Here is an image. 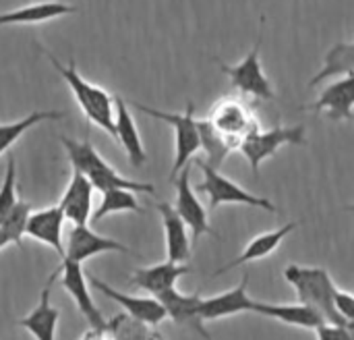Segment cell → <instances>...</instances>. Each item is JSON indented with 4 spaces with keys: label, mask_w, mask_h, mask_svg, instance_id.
<instances>
[{
    "label": "cell",
    "mask_w": 354,
    "mask_h": 340,
    "mask_svg": "<svg viewBox=\"0 0 354 340\" xmlns=\"http://www.w3.org/2000/svg\"><path fill=\"white\" fill-rule=\"evenodd\" d=\"M60 143L64 145L73 168L83 172L91 181L93 189H97L102 193L108 191V189H131L135 193H149V195L156 193V187L151 183H137V181H131V179H124L122 175H118L95 152V147L91 145L89 139L77 141V139H71V137H60Z\"/></svg>",
    "instance_id": "6da1fadb"
},
{
    "label": "cell",
    "mask_w": 354,
    "mask_h": 340,
    "mask_svg": "<svg viewBox=\"0 0 354 340\" xmlns=\"http://www.w3.org/2000/svg\"><path fill=\"white\" fill-rule=\"evenodd\" d=\"M48 60L54 64V69L62 75V79L66 81V85L71 87L75 100L79 102V108L83 110V114L87 116L89 123L97 125L100 129H104L110 137L116 139V125H114V108H112V98L108 91H104L102 87L85 81L81 77V73L77 71L75 62L71 60L68 64L60 62L52 52L46 50Z\"/></svg>",
    "instance_id": "7a4b0ae2"
},
{
    "label": "cell",
    "mask_w": 354,
    "mask_h": 340,
    "mask_svg": "<svg viewBox=\"0 0 354 340\" xmlns=\"http://www.w3.org/2000/svg\"><path fill=\"white\" fill-rule=\"evenodd\" d=\"M284 278L295 287L297 297L301 303L317 310L326 322L332 324H346L342 316L338 314L334 305V295H336V285L330 278L328 270L324 268H303L297 264H290L284 270Z\"/></svg>",
    "instance_id": "3957f363"
},
{
    "label": "cell",
    "mask_w": 354,
    "mask_h": 340,
    "mask_svg": "<svg viewBox=\"0 0 354 340\" xmlns=\"http://www.w3.org/2000/svg\"><path fill=\"white\" fill-rule=\"evenodd\" d=\"M133 106L137 110L153 116V118L168 123L174 129V164H172V172H170V181H174L176 175L187 164H191L193 158L197 156V152L201 150V135H199V125L195 118V104L189 102L183 114L149 108V106H143L139 102H133Z\"/></svg>",
    "instance_id": "277c9868"
},
{
    "label": "cell",
    "mask_w": 354,
    "mask_h": 340,
    "mask_svg": "<svg viewBox=\"0 0 354 340\" xmlns=\"http://www.w3.org/2000/svg\"><path fill=\"white\" fill-rule=\"evenodd\" d=\"M193 164L199 166L201 172H203V181L197 185V191L207 195L209 210H216V208H220L224 204H241V206L261 208V210L272 212V214L278 212V208L272 204V199L249 193L247 189H243L241 185H236L228 177L220 175L218 168H214L209 162H205L201 158H193Z\"/></svg>",
    "instance_id": "5b68a950"
},
{
    "label": "cell",
    "mask_w": 354,
    "mask_h": 340,
    "mask_svg": "<svg viewBox=\"0 0 354 340\" xmlns=\"http://www.w3.org/2000/svg\"><path fill=\"white\" fill-rule=\"evenodd\" d=\"M307 129L305 125H292V127H274L270 131H261L255 129L253 133H249L239 150L243 152V156L247 158L251 172L255 177H259V166L272 158L282 145H307V137H305Z\"/></svg>",
    "instance_id": "8992f818"
},
{
    "label": "cell",
    "mask_w": 354,
    "mask_h": 340,
    "mask_svg": "<svg viewBox=\"0 0 354 340\" xmlns=\"http://www.w3.org/2000/svg\"><path fill=\"white\" fill-rule=\"evenodd\" d=\"M212 127L232 145V150H239L241 141L259 129V123L245 100L241 98H224L214 104L209 114L205 116Z\"/></svg>",
    "instance_id": "52a82bcc"
},
{
    "label": "cell",
    "mask_w": 354,
    "mask_h": 340,
    "mask_svg": "<svg viewBox=\"0 0 354 340\" xmlns=\"http://www.w3.org/2000/svg\"><path fill=\"white\" fill-rule=\"evenodd\" d=\"M259 50H261V37L257 39V44L251 48V52L239 64L220 62V69L224 75L230 77V83L236 91H241L243 96H251L255 100H261V102H270L276 98V91H274L272 81L263 73Z\"/></svg>",
    "instance_id": "ba28073f"
},
{
    "label": "cell",
    "mask_w": 354,
    "mask_h": 340,
    "mask_svg": "<svg viewBox=\"0 0 354 340\" xmlns=\"http://www.w3.org/2000/svg\"><path fill=\"white\" fill-rule=\"evenodd\" d=\"M172 183H174V187H176V204H174V208H176V212L180 214V218L187 222V226L191 229L193 241H197V239L203 237V235L218 237L216 231L209 226L205 208L201 206L199 197L195 195V189L191 187V164H187V166L176 175V179H174Z\"/></svg>",
    "instance_id": "9c48e42d"
},
{
    "label": "cell",
    "mask_w": 354,
    "mask_h": 340,
    "mask_svg": "<svg viewBox=\"0 0 354 340\" xmlns=\"http://www.w3.org/2000/svg\"><path fill=\"white\" fill-rule=\"evenodd\" d=\"M58 270H60V285H62V289L73 297L77 310L87 320V324L91 328H95V330H104L106 328V320H104V316L100 314L97 305L93 303V299L89 295V287H87L85 274L81 270V264L64 258L62 266Z\"/></svg>",
    "instance_id": "30bf717a"
},
{
    "label": "cell",
    "mask_w": 354,
    "mask_h": 340,
    "mask_svg": "<svg viewBox=\"0 0 354 340\" xmlns=\"http://www.w3.org/2000/svg\"><path fill=\"white\" fill-rule=\"evenodd\" d=\"M108 251L133 253L127 245L93 233L87 224H73V229L68 233V239H66V247H64V258L66 260H73L77 264H83L89 258L100 256V253H108Z\"/></svg>",
    "instance_id": "8fae6325"
},
{
    "label": "cell",
    "mask_w": 354,
    "mask_h": 340,
    "mask_svg": "<svg viewBox=\"0 0 354 340\" xmlns=\"http://www.w3.org/2000/svg\"><path fill=\"white\" fill-rule=\"evenodd\" d=\"M89 285L100 291L102 295H106L108 299H112L114 303H118L129 316H133L135 320L143 322V324H151L158 326L160 322H164L168 318L166 307L160 303L158 297H133V295H124L116 289H112L110 285H106L104 280H100L97 276L89 278Z\"/></svg>",
    "instance_id": "7c38bea8"
},
{
    "label": "cell",
    "mask_w": 354,
    "mask_h": 340,
    "mask_svg": "<svg viewBox=\"0 0 354 340\" xmlns=\"http://www.w3.org/2000/svg\"><path fill=\"white\" fill-rule=\"evenodd\" d=\"M307 110L324 112L330 120H351L354 114V71L344 73L332 85H328L315 104Z\"/></svg>",
    "instance_id": "4fadbf2b"
},
{
    "label": "cell",
    "mask_w": 354,
    "mask_h": 340,
    "mask_svg": "<svg viewBox=\"0 0 354 340\" xmlns=\"http://www.w3.org/2000/svg\"><path fill=\"white\" fill-rule=\"evenodd\" d=\"M64 212L60 206L44 208L39 212H31L25 235L33 241H39L48 247H52L60 258H64V245H62V226H64Z\"/></svg>",
    "instance_id": "5bb4252c"
},
{
    "label": "cell",
    "mask_w": 354,
    "mask_h": 340,
    "mask_svg": "<svg viewBox=\"0 0 354 340\" xmlns=\"http://www.w3.org/2000/svg\"><path fill=\"white\" fill-rule=\"evenodd\" d=\"M91 195L93 185L91 181L73 168V177L68 181V187L60 199V210L64 212V218L73 224H87L91 220Z\"/></svg>",
    "instance_id": "9a60e30c"
},
{
    "label": "cell",
    "mask_w": 354,
    "mask_h": 340,
    "mask_svg": "<svg viewBox=\"0 0 354 340\" xmlns=\"http://www.w3.org/2000/svg\"><path fill=\"white\" fill-rule=\"evenodd\" d=\"M247 285H249V274L243 276V283L222 295L209 297V299H201V307H199V316L201 320H218L224 316H232V314H243V312H255L257 301H253L247 295Z\"/></svg>",
    "instance_id": "2e32d148"
},
{
    "label": "cell",
    "mask_w": 354,
    "mask_h": 340,
    "mask_svg": "<svg viewBox=\"0 0 354 340\" xmlns=\"http://www.w3.org/2000/svg\"><path fill=\"white\" fill-rule=\"evenodd\" d=\"M156 210L162 216L164 233H166V253L170 262L185 264L191 258V243L187 235V222L180 218L176 208L172 204L160 202Z\"/></svg>",
    "instance_id": "e0dca14e"
},
{
    "label": "cell",
    "mask_w": 354,
    "mask_h": 340,
    "mask_svg": "<svg viewBox=\"0 0 354 340\" xmlns=\"http://www.w3.org/2000/svg\"><path fill=\"white\" fill-rule=\"evenodd\" d=\"M185 274H191V268L185 264H176V262H164L158 266H149V268H139L133 272L131 283L143 291H147L149 295L158 297L170 289L176 287V280Z\"/></svg>",
    "instance_id": "ac0fdd59"
},
{
    "label": "cell",
    "mask_w": 354,
    "mask_h": 340,
    "mask_svg": "<svg viewBox=\"0 0 354 340\" xmlns=\"http://www.w3.org/2000/svg\"><path fill=\"white\" fill-rule=\"evenodd\" d=\"M158 299H160V303L166 307L168 318H172V320H174L176 324H180V326H189V328L197 330L205 340H212L209 339V334L205 332L203 320H201V316H199V307H201V295H199V293L187 297V295L178 293L176 287H174V289H170V291L158 295Z\"/></svg>",
    "instance_id": "d6986e66"
},
{
    "label": "cell",
    "mask_w": 354,
    "mask_h": 340,
    "mask_svg": "<svg viewBox=\"0 0 354 340\" xmlns=\"http://www.w3.org/2000/svg\"><path fill=\"white\" fill-rule=\"evenodd\" d=\"M58 276V270L50 276L48 285L44 287L41 295H39V303L35 305V310L21 318L17 324L21 328H25L29 334H33L35 340H54L56 337V324L60 320V312L56 307L50 305V291H52V280Z\"/></svg>",
    "instance_id": "ffe728a7"
},
{
    "label": "cell",
    "mask_w": 354,
    "mask_h": 340,
    "mask_svg": "<svg viewBox=\"0 0 354 340\" xmlns=\"http://www.w3.org/2000/svg\"><path fill=\"white\" fill-rule=\"evenodd\" d=\"M114 106H116V114H114L116 139L124 147V152L129 156V162L139 168V166H143L147 162V154H145V147L141 143L137 125L133 120V114L129 110V104L120 96H114Z\"/></svg>",
    "instance_id": "44dd1931"
},
{
    "label": "cell",
    "mask_w": 354,
    "mask_h": 340,
    "mask_svg": "<svg viewBox=\"0 0 354 340\" xmlns=\"http://www.w3.org/2000/svg\"><path fill=\"white\" fill-rule=\"evenodd\" d=\"M297 226H299L297 222H288V224L280 226L278 231L263 233V235L255 237V239L245 247V251H243L236 260H232V262L226 264L224 268L216 270V276H220V274H224V272H228V270H232V268H236V266H243V264H249V262H257V260H263V258L272 256V253L280 247V243H282Z\"/></svg>",
    "instance_id": "7402d4cb"
},
{
    "label": "cell",
    "mask_w": 354,
    "mask_h": 340,
    "mask_svg": "<svg viewBox=\"0 0 354 340\" xmlns=\"http://www.w3.org/2000/svg\"><path fill=\"white\" fill-rule=\"evenodd\" d=\"M77 12V6L73 4H64L58 0H50V2H37V4H29L10 12H2L0 15V27L4 25H33V23H44L50 19H58L64 15Z\"/></svg>",
    "instance_id": "603a6c76"
},
{
    "label": "cell",
    "mask_w": 354,
    "mask_h": 340,
    "mask_svg": "<svg viewBox=\"0 0 354 340\" xmlns=\"http://www.w3.org/2000/svg\"><path fill=\"white\" fill-rule=\"evenodd\" d=\"M255 314L274 318V320L284 322L288 326H301V328H311V330H315L317 326H322L326 322V318L317 310H313V307H309L305 303H299V305H274V303H259L257 301Z\"/></svg>",
    "instance_id": "cb8c5ba5"
},
{
    "label": "cell",
    "mask_w": 354,
    "mask_h": 340,
    "mask_svg": "<svg viewBox=\"0 0 354 340\" xmlns=\"http://www.w3.org/2000/svg\"><path fill=\"white\" fill-rule=\"evenodd\" d=\"M348 71H354V42H342V44H336L328 52L324 66L309 81V87H317L322 81L338 77V75H344Z\"/></svg>",
    "instance_id": "d4e9b609"
},
{
    "label": "cell",
    "mask_w": 354,
    "mask_h": 340,
    "mask_svg": "<svg viewBox=\"0 0 354 340\" xmlns=\"http://www.w3.org/2000/svg\"><path fill=\"white\" fill-rule=\"evenodd\" d=\"M64 118V112L60 110H39V112H31L29 116L21 118V120H15V123H8V125H0V156L21 139V135H25L31 127H35L37 123L41 120H60Z\"/></svg>",
    "instance_id": "484cf974"
},
{
    "label": "cell",
    "mask_w": 354,
    "mask_h": 340,
    "mask_svg": "<svg viewBox=\"0 0 354 340\" xmlns=\"http://www.w3.org/2000/svg\"><path fill=\"white\" fill-rule=\"evenodd\" d=\"M116 212H137V214L143 212V208L139 206V202L135 197V191H131V189H108V191H104L100 208L91 214V222H100L106 216L116 214Z\"/></svg>",
    "instance_id": "4316f807"
},
{
    "label": "cell",
    "mask_w": 354,
    "mask_h": 340,
    "mask_svg": "<svg viewBox=\"0 0 354 340\" xmlns=\"http://www.w3.org/2000/svg\"><path fill=\"white\" fill-rule=\"evenodd\" d=\"M197 125H199V135H201V147L207 154V160L205 162H209L214 168H220L222 162L226 160V156L230 152H234L232 145L212 127V123L207 118L197 120Z\"/></svg>",
    "instance_id": "83f0119b"
},
{
    "label": "cell",
    "mask_w": 354,
    "mask_h": 340,
    "mask_svg": "<svg viewBox=\"0 0 354 340\" xmlns=\"http://www.w3.org/2000/svg\"><path fill=\"white\" fill-rule=\"evenodd\" d=\"M31 214V206L23 199L17 202V206L12 208V212L0 222V229L6 233V237L10 239V243H15L17 247L23 245V235H25V226Z\"/></svg>",
    "instance_id": "f1b7e54d"
},
{
    "label": "cell",
    "mask_w": 354,
    "mask_h": 340,
    "mask_svg": "<svg viewBox=\"0 0 354 340\" xmlns=\"http://www.w3.org/2000/svg\"><path fill=\"white\" fill-rule=\"evenodd\" d=\"M15 183H17V175H15V158L8 156L6 160V175H4V181H2V187H0V222L12 212V208L17 206V189H15Z\"/></svg>",
    "instance_id": "f546056e"
},
{
    "label": "cell",
    "mask_w": 354,
    "mask_h": 340,
    "mask_svg": "<svg viewBox=\"0 0 354 340\" xmlns=\"http://www.w3.org/2000/svg\"><path fill=\"white\" fill-rule=\"evenodd\" d=\"M317 340H351V334L346 330V324H332V322H324L322 326L315 328Z\"/></svg>",
    "instance_id": "4dcf8cb0"
},
{
    "label": "cell",
    "mask_w": 354,
    "mask_h": 340,
    "mask_svg": "<svg viewBox=\"0 0 354 340\" xmlns=\"http://www.w3.org/2000/svg\"><path fill=\"white\" fill-rule=\"evenodd\" d=\"M334 305H336V310H338V314L342 316L344 322H354V295L336 289Z\"/></svg>",
    "instance_id": "1f68e13d"
},
{
    "label": "cell",
    "mask_w": 354,
    "mask_h": 340,
    "mask_svg": "<svg viewBox=\"0 0 354 340\" xmlns=\"http://www.w3.org/2000/svg\"><path fill=\"white\" fill-rule=\"evenodd\" d=\"M6 245H10V239H8V237H6V233L0 229V249H4Z\"/></svg>",
    "instance_id": "d6a6232c"
},
{
    "label": "cell",
    "mask_w": 354,
    "mask_h": 340,
    "mask_svg": "<svg viewBox=\"0 0 354 340\" xmlns=\"http://www.w3.org/2000/svg\"><path fill=\"white\" fill-rule=\"evenodd\" d=\"M346 330L351 334V340H354V322H346Z\"/></svg>",
    "instance_id": "836d02e7"
},
{
    "label": "cell",
    "mask_w": 354,
    "mask_h": 340,
    "mask_svg": "<svg viewBox=\"0 0 354 340\" xmlns=\"http://www.w3.org/2000/svg\"><path fill=\"white\" fill-rule=\"evenodd\" d=\"M346 210H348V212H354V204H353V206H348Z\"/></svg>",
    "instance_id": "e575fe53"
}]
</instances>
